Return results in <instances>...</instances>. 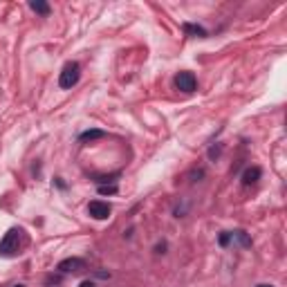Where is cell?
I'll return each instance as SVG.
<instances>
[{
  "mask_svg": "<svg viewBox=\"0 0 287 287\" xmlns=\"http://www.w3.org/2000/svg\"><path fill=\"white\" fill-rule=\"evenodd\" d=\"M79 79H81V67H79V63H65V67L61 70V76H59V86L63 90H70L79 83Z\"/></svg>",
  "mask_w": 287,
  "mask_h": 287,
  "instance_id": "6da1fadb",
  "label": "cell"
},
{
  "mask_svg": "<svg viewBox=\"0 0 287 287\" xmlns=\"http://www.w3.org/2000/svg\"><path fill=\"white\" fill-rule=\"evenodd\" d=\"M110 204L108 202H101V200H94L88 204V213L94 218V220H106V218H110Z\"/></svg>",
  "mask_w": 287,
  "mask_h": 287,
  "instance_id": "277c9868",
  "label": "cell"
},
{
  "mask_svg": "<svg viewBox=\"0 0 287 287\" xmlns=\"http://www.w3.org/2000/svg\"><path fill=\"white\" fill-rule=\"evenodd\" d=\"M30 7H32V11H36V14H41V16H47L49 14V5L43 3V0H32Z\"/></svg>",
  "mask_w": 287,
  "mask_h": 287,
  "instance_id": "52a82bcc",
  "label": "cell"
},
{
  "mask_svg": "<svg viewBox=\"0 0 287 287\" xmlns=\"http://www.w3.org/2000/svg\"><path fill=\"white\" fill-rule=\"evenodd\" d=\"M229 240H231V233H222V236H220V245H222V247H227Z\"/></svg>",
  "mask_w": 287,
  "mask_h": 287,
  "instance_id": "7c38bea8",
  "label": "cell"
},
{
  "mask_svg": "<svg viewBox=\"0 0 287 287\" xmlns=\"http://www.w3.org/2000/svg\"><path fill=\"white\" fill-rule=\"evenodd\" d=\"M59 272L63 274H70V272H81V269H86V260H81V258H65V260L59 263Z\"/></svg>",
  "mask_w": 287,
  "mask_h": 287,
  "instance_id": "5b68a950",
  "label": "cell"
},
{
  "mask_svg": "<svg viewBox=\"0 0 287 287\" xmlns=\"http://www.w3.org/2000/svg\"><path fill=\"white\" fill-rule=\"evenodd\" d=\"M184 32L195 34V36H206V30H202L200 25H191V22H187V25H184Z\"/></svg>",
  "mask_w": 287,
  "mask_h": 287,
  "instance_id": "30bf717a",
  "label": "cell"
},
{
  "mask_svg": "<svg viewBox=\"0 0 287 287\" xmlns=\"http://www.w3.org/2000/svg\"><path fill=\"white\" fill-rule=\"evenodd\" d=\"M18 240H20V231L18 229H9L5 233V238L0 240V256H11L18 251Z\"/></svg>",
  "mask_w": 287,
  "mask_h": 287,
  "instance_id": "7a4b0ae2",
  "label": "cell"
},
{
  "mask_svg": "<svg viewBox=\"0 0 287 287\" xmlns=\"http://www.w3.org/2000/svg\"><path fill=\"white\" fill-rule=\"evenodd\" d=\"M258 287H272V285H258Z\"/></svg>",
  "mask_w": 287,
  "mask_h": 287,
  "instance_id": "5bb4252c",
  "label": "cell"
},
{
  "mask_svg": "<svg viewBox=\"0 0 287 287\" xmlns=\"http://www.w3.org/2000/svg\"><path fill=\"white\" fill-rule=\"evenodd\" d=\"M101 137H103V133H101V131H86V133L79 135V139H81V142H92V139H101Z\"/></svg>",
  "mask_w": 287,
  "mask_h": 287,
  "instance_id": "ba28073f",
  "label": "cell"
},
{
  "mask_svg": "<svg viewBox=\"0 0 287 287\" xmlns=\"http://www.w3.org/2000/svg\"><path fill=\"white\" fill-rule=\"evenodd\" d=\"M231 238H236L243 247H251V240H249V236H247L245 231H233V233H231Z\"/></svg>",
  "mask_w": 287,
  "mask_h": 287,
  "instance_id": "9c48e42d",
  "label": "cell"
},
{
  "mask_svg": "<svg viewBox=\"0 0 287 287\" xmlns=\"http://www.w3.org/2000/svg\"><path fill=\"white\" fill-rule=\"evenodd\" d=\"M99 193L106 195V193H117V187L112 184V187H99Z\"/></svg>",
  "mask_w": 287,
  "mask_h": 287,
  "instance_id": "8fae6325",
  "label": "cell"
},
{
  "mask_svg": "<svg viewBox=\"0 0 287 287\" xmlns=\"http://www.w3.org/2000/svg\"><path fill=\"white\" fill-rule=\"evenodd\" d=\"M16 287H22V285H16Z\"/></svg>",
  "mask_w": 287,
  "mask_h": 287,
  "instance_id": "9a60e30c",
  "label": "cell"
},
{
  "mask_svg": "<svg viewBox=\"0 0 287 287\" xmlns=\"http://www.w3.org/2000/svg\"><path fill=\"white\" fill-rule=\"evenodd\" d=\"M81 287H94V283H90V280H83Z\"/></svg>",
  "mask_w": 287,
  "mask_h": 287,
  "instance_id": "4fadbf2b",
  "label": "cell"
},
{
  "mask_svg": "<svg viewBox=\"0 0 287 287\" xmlns=\"http://www.w3.org/2000/svg\"><path fill=\"white\" fill-rule=\"evenodd\" d=\"M258 179H260V168H258V166L247 168L245 175H243V182H245V184H256Z\"/></svg>",
  "mask_w": 287,
  "mask_h": 287,
  "instance_id": "8992f818",
  "label": "cell"
},
{
  "mask_svg": "<svg viewBox=\"0 0 287 287\" xmlns=\"http://www.w3.org/2000/svg\"><path fill=\"white\" fill-rule=\"evenodd\" d=\"M175 86L177 90H182V92H195V88H198V81H195L193 72H179V74L175 76Z\"/></svg>",
  "mask_w": 287,
  "mask_h": 287,
  "instance_id": "3957f363",
  "label": "cell"
}]
</instances>
